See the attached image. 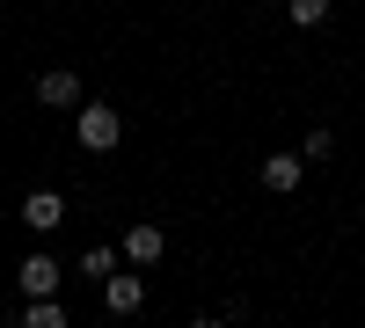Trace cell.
<instances>
[{
  "instance_id": "cell-1",
  "label": "cell",
  "mask_w": 365,
  "mask_h": 328,
  "mask_svg": "<svg viewBox=\"0 0 365 328\" xmlns=\"http://www.w3.org/2000/svg\"><path fill=\"white\" fill-rule=\"evenodd\" d=\"M73 139L88 146V154H110V146L125 139V117H117L110 102H81V117H73Z\"/></svg>"
},
{
  "instance_id": "cell-2",
  "label": "cell",
  "mask_w": 365,
  "mask_h": 328,
  "mask_svg": "<svg viewBox=\"0 0 365 328\" xmlns=\"http://www.w3.org/2000/svg\"><path fill=\"white\" fill-rule=\"evenodd\" d=\"M103 307H110L117 321H132V314L146 307V285H139V270H110V277H103Z\"/></svg>"
},
{
  "instance_id": "cell-3",
  "label": "cell",
  "mask_w": 365,
  "mask_h": 328,
  "mask_svg": "<svg viewBox=\"0 0 365 328\" xmlns=\"http://www.w3.org/2000/svg\"><path fill=\"white\" fill-rule=\"evenodd\" d=\"M15 285H22V300H51L58 292V255H22Z\"/></svg>"
},
{
  "instance_id": "cell-4",
  "label": "cell",
  "mask_w": 365,
  "mask_h": 328,
  "mask_svg": "<svg viewBox=\"0 0 365 328\" xmlns=\"http://www.w3.org/2000/svg\"><path fill=\"white\" fill-rule=\"evenodd\" d=\"M117 255H125L132 270H146V263H161V255H168V233H161V226H132L125 241H117Z\"/></svg>"
},
{
  "instance_id": "cell-5",
  "label": "cell",
  "mask_w": 365,
  "mask_h": 328,
  "mask_svg": "<svg viewBox=\"0 0 365 328\" xmlns=\"http://www.w3.org/2000/svg\"><path fill=\"white\" fill-rule=\"evenodd\" d=\"M58 219H66V197H58V190H29L22 197V226L29 233H51Z\"/></svg>"
},
{
  "instance_id": "cell-6",
  "label": "cell",
  "mask_w": 365,
  "mask_h": 328,
  "mask_svg": "<svg viewBox=\"0 0 365 328\" xmlns=\"http://www.w3.org/2000/svg\"><path fill=\"white\" fill-rule=\"evenodd\" d=\"M37 102H44V110H73V102H81V73H66V66L37 73Z\"/></svg>"
},
{
  "instance_id": "cell-7",
  "label": "cell",
  "mask_w": 365,
  "mask_h": 328,
  "mask_svg": "<svg viewBox=\"0 0 365 328\" xmlns=\"http://www.w3.org/2000/svg\"><path fill=\"white\" fill-rule=\"evenodd\" d=\"M299 183H307V161H299V154H270V161H263V190L285 197V190H299Z\"/></svg>"
},
{
  "instance_id": "cell-8",
  "label": "cell",
  "mask_w": 365,
  "mask_h": 328,
  "mask_svg": "<svg viewBox=\"0 0 365 328\" xmlns=\"http://www.w3.org/2000/svg\"><path fill=\"white\" fill-rule=\"evenodd\" d=\"M15 321H22V328H66V307H58V292H51V300H29Z\"/></svg>"
},
{
  "instance_id": "cell-9",
  "label": "cell",
  "mask_w": 365,
  "mask_h": 328,
  "mask_svg": "<svg viewBox=\"0 0 365 328\" xmlns=\"http://www.w3.org/2000/svg\"><path fill=\"white\" fill-rule=\"evenodd\" d=\"M285 15H292V29H322L329 22V0H285Z\"/></svg>"
},
{
  "instance_id": "cell-10",
  "label": "cell",
  "mask_w": 365,
  "mask_h": 328,
  "mask_svg": "<svg viewBox=\"0 0 365 328\" xmlns=\"http://www.w3.org/2000/svg\"><path fill=\"white\" fill-rule=\"evenodd\" d=\"M117 263H125L117 248H88V255H81V277H96V285H103V277L117 270Z\"/></svg>"
},
{
  "instance_id": "cell-11",
  "label": "cell",
  "mask_w": 365,
  "mask_h": 328,
  "mask_svg": "<svg viewBox=\"0 0 365 328\" xmlns=\"http://www.w3.org/2000/svg\"><path fill=\"white\" fill-rule=\"evenodd\" d=\"M336 154V132H307V146H299V161H329Z\"/></svg>"
},
{
  "instance_id": "cell-12",
  "label": "cell",
  "mask_w": 365,
  "mask_h": 328,
  "mask_svg": "<svg viewBox=\"0 0 365 328\" xmlns=\"http://www.w3.org/2000/svg\"><path fill=\"white\" fill-rule=\"evenodd\" d=\"M190 328H227V321H212V314H197V321H190Z\"/></svg>"
}]
</instances>
